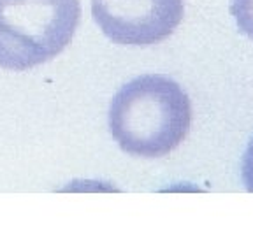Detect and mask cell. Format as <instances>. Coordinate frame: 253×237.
<instances>
[{
    "instance_id": "1",
    "label": "cell",
    "mask_w": 253,
    "mask_h": 237,
    "mask_svg": "<svg viewBox=\"0 0 253 237\" xmlns=\"http://www.w3.org/2000/svg\"><path fill=\"white\" fill-rule=\"evenodd\" d=\"M192 104L176 81L144 74L118 90L109 106V132L130 157L160 158L185 141Z\"/></svg>"
},
{
    "instance_id": "2",
    "label": "cell",
    "mask_w": 253,
    "mask_h": 237,
    "mask_svg": "<svg viewBox=\"0 0 253 237\" xmlns=\"http://www.w3.org/2000/svg\"><path fill=\"white\" fill-rule=\"evenodd\" d=\"M79 20V0H0V69L21 72L56 58Z\"/></svg>"
},
{
    "instance_id": "3",
    "label": "cell",
    "mask_w": 253,
    "mask_h": 237,
    "mask_svg": "<svg viewBox=\"0 0 253 237\" xmlns=\"http://www.w3.org/2000/svg\"><path fill=\"white\" fill-rule=\"evenodd\" d=\"M91 16L104 36L120 46H153L179 27L183 0H91Z\"/></svg>"
},
{
    "instance_id": "4",
    "label": "cell",
    "mask_w": 253,
    "mask_h": 237,
    "mask_svg": "<svg viewBox=\"0 0 253 237\" xmlns=\"http://www.w3.org/2000/svg\"><path fill=\"white\" fill-rule=\"evenodd\" d=\"M230 12L239 32L253 40V0H230Z\"/></svg>"
},
{
    "instance_id": "5",
    "label": "cell",
    "mask_w": 253,
    "mask_h": 237,
    "mask_svg": "<svg viewBox=\"0 0 253 237\" xmlns=\"http://www.w3.org/2000/svg\"><path fill=\"white\" fill-rule=\"evenodd\" d=\"M241 176H243V183H245L246 190L253 192V139L248 144V148H246L245 155H243Z\"/></svg>"
}]
</instances>
